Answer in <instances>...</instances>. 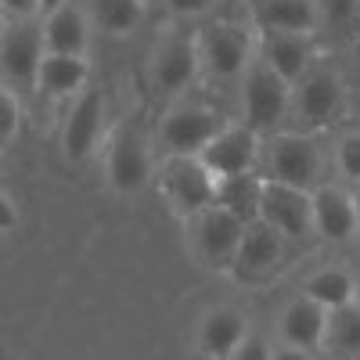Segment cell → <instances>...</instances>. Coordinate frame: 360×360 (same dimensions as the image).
<instances>
[{"label": "cell", "mask_w": 360, "mask_h": 360, "mask_svg": "<svg viewBox=\"0 0 360 360\" xmlns=\"http://www.w3.org/2000/svg\"><path fill=\"white\" fill-rule=\"evenodd\" d=\"M328 339L335 342L339 356H360V310L342 307L328 317Z\"/></svg>", "instance_id": "d4e9b609"}, {"label": "cell", "mask_w": 360, "mask_h": 360, "mask_svg": "<svg viewBox=\"0 0 360 360\" xmlns=\"http://www.w3.org/2000/svg\"><path fill=\"white\" fill-rule=\"evenodd\" d=\"M86 83V62L83 58H65V54H44L40 62V76H37V86L44 94H76V90Z\"/></svg>", "instance_id": "7402d4cb"}, {"label": "cell", "mask_w": 360, "mask_h": 360, "mask_svg": "<svg viewBox=\"0 0 360 360\" xmlns=\"http://www.w3.org/2000/svg\"><path fill=\"white\" fill-rule=\"evenodd\" d=\"M307 299H314V303L324 307L328 314L353 307V278L339 266H324L307 281Z\"/></svg>", "instance_id": "603a6c76"}, {"label": "cell", "mask_w": 360, "mask_h": 360, "mask_svg": "<svg viewBox=\"0 0 360 360\" xmlns=\"http://www.w3.org/2000/svg\"><path fill=\"white\" fill-rule=\"evenodd\" d=\"M231 360H274V353H270V346L259 335H245L242 346L231 353Z\"/></svg>", "instance_id": "f1b7e54d"}, {"label": "cell", "mask_w": 360, "mask_h": 360, "mask_svg": "<svg viewBox=\"0 0 360 360\" xmlns=\"http://www.w3.org/2000/svg\"><path fill=\"white\" fill-rule=\"evenodd\" d=\"M295 105H299V115H303L307 123H314V127L328 123V119L342 108V83H339V76L328 72V69L307 72Z\"/></svg>", "instance_id": "e0dca14e"}, {"label": "cell", "mask_w": 360, "mask_h": 360, "mask_svg": "<svg viewBox=\"0 0 360 360\" xmlns=\"http://www.w3.org/2000/svg\"><path fill=\"white\" fill-rule=\"evenodd\" d=\"M242 234H245L242 220L209 205L205 213L195 217V252L209 270H231L238 245H242Z\"/></svg>", "instance_id": "7a4b0ae2"}, {"label": "cell", "mask_w": 360, "mask_h": 360, "mask_svg": "<svg viewBox=\"0 0 360 360\" xmlns=\"http://www.w3.org/2000/svg\"><path fill=\"white\" fill-rule=\"evenodd\" d=\"M353 202H356V220H360V191L353 195Z\"/></svg>", "instance_id": "d590c367"}, {"label": "cell", "mask_w": 360, "mask_h": 360, "mask_svg": "<svg viewBox=\"0 0 360 360\" xmlns=\"http://www.w3.org/2000/svg\"><path fill=\"white\" fill-rule=\"evenodd\" d=\"M198 58L202 65L209 69L213 79H234L249 69V58H252V40L245 29L238 25H209L202 40H198Z\"/></svg>", "instance_id": "8992f818"}, {"label": "cell", "mask_w": 360, "mask_h": 360, "mask_svg": "<svg viewBox=\"0 0 360 360\" xmlns=\"http://www.w3.org/2000/svg\"><path fill=\"white\" fill-rule=\"evenodd\" d=\"M324 18L335 29H353L360 22V0H324Z\"/></svg>", "instance_id": "484cf974"}, {"label": "cell", "mask_w": 360, "mask_h": 360, "mask_svg": "<svg viewBox=\"0 0 360 360\" xmlns=\"http://www.w3.org/2000/svg\"><path fill=\"white\" fill-rule=\"evenodd\" d=\"M339 169L349 180H360V134H346L339 141Z\"/></svg>", "instance_id": "83f0119b"}, {"label": "cell", "mask_w": 360, "mask_h": 360, "mask_svg": "<svg viewBox=\"0 0 360 360\" xmlns=\"http://www.w3.org/2000/svg\"><path fill=\"white\" fill-rule=\"evenodd\" d=\"M18 119H22V108H18L15 94L0 90V144L11 141V137L18 134Z\"/></svg>", "instance_id": "4316f807"}, {"label": "cell", "mask_w": 360, "mask_h": 360, "mask_svg": "<svg viewBox=\"0 0 360 360\" xmlns=\"http://www.w3.org/2000/svg\"><path fill=\"white\" fill-rule=\"evenodd\" d=\"M224 130L220 115L209 108H176L162 123V144L180 159H198Z\"/></svg>", "instance_id": "52a82bcc"}, {"label": "cell", "mask_w": 360, "mask_h": 360, "mask_svg": "<svg viewBox=\"0 0 360 360\" xmlns=\"http://www.w3.org/2000/svg\"><path fill=\"white\" fill-rule=\"evenodd\" d=\"M18 224V213H15V205H11V198L0 191V231H11Z\"/></svg>", "instance_id": "1f68e13d"}, {"label": "cell", "mask_w": 360, "mask_h": 360, "mask_svg": "<svg viewBox=\"0 0 360 360\" xmlns=\"http://www.w3.org/2000/svg\"><path fill=\"white\" fill-rule=\"evenodd\" d=\"M339 360H360V356H339Z\"/></svg>", "instance_id": "74e56055"}, {"label": "cell", "mask_w": 360, "mask_h": 360, "mask_svg": "<svg viewBox=\"0 0 360 360\" xmlns=\"http://www.w3.org/2000/svg\"><path fill=\"white\" fill-rule=\"evenodd\" d=\"M245 127L252 134L274 130L288 108V83L266 65H252L245 76Z\"/></svg>", "instance_id": "5b68a950"}, {"label": "cell", "mask_w": 360, "mask_h": 360, "mask_svg": "<svg viewBox=\"0 0 360 360\" xmlns=\"http://www.w3.org/2000/svg\"><path fill=\"white\" fill-rule=\"evenodd\" d=\"M0 11L11 18H33L40 11V0H0Z\"/></svg>", "instance_id": "f546056e"}, {"label": "cell", "mask_w": 360, "mask_h": 360, "mask_svg": "<svg viewBox=\"0 0 360 360\" xmlns=\"http://www.w3.org/2000/svg\"><path fill=\"white\" fill-rule=\"evenodd\" d=\"M101 115H105V101L98 90H86V94L76 101L69 123H65V159L69 162H83L98 144L101 134Z\"/></svg>", "instance_id": "9a60e30c"}, {"label": "cell", "mask_w": 360, "mask_h": 360, "mask_svg": "<svg viewBox=\"0 0 360 360\" xmlns=\"http://www.w3.org/2000/svg\"><path fill=\"white\" fill-rule=\"evenodd\" d=\"M0 15H4V11H0Z\"/></svg>", "instance_id": "f35d334b"}, {"label": "cell", "mask_w": 360, "mask_h": 360, "mask_svg": "<svg viewBox=\"0 0 360 360\" xmlns=\"http://www.w3.org/2000/svg\"><path fill=\"white\" fill-rule=\"evenodd\" d=\"M162 188H166L169 202L184 217H198L217 198V176L205 169L202 159H180V155H173L166 162V169H162Z\"/></svg>", "instance_id": "3957f363"}, {"label": "cell", "mask_w": 360, "mask_h": 360, "mask_svg": "<svg viewBox=\"0 0 360 360\" xmlns=\"http://www.w3.org/2000/svg\"><path fill=\"white\" fill-rule=\"evenodd\" d=\"M256 155H259V137H256L249 127H224V130L217 134V141L209 144L198 159L205 162L209 173L220 180V176L252 173Z\"/></svg>", "instance_id": "9c48e42d"}, {"label": "cell", "mask_w": 360, "mask_h": 360, "mask_svg": "<svg viewBox=\"0 0 360 360\" xmlns=\"http://www.w3.org/2000/svg\"><path fill=\"white\" fill-rule=\"evenodd\" d=\"M321 173V155H317V144L307 137H295V134H281L270 141V152H266V176L263 180H274V184H288L299 191H310L314 180Z\"/></svg>", "instance_id": "6da1fadb"}, {"label": "cell", "mask_w": 360, "mask_h": 360, "mask_svg": "<svg viewBox=\"0 0 360 360\" xmlns=\"http://www.w3.org/2000/svg\"><path fill=\"white\" fill-rule=\"evenodd\" d=\"M356 79H360V44H356Z\"/></svg>", "instance_id": "8d00e7d4"}, {"label": "cell", "mask_w": 360, "mask_h": 360, "mask_svg": "<svg viewBox=\"0 0 360 360\" xmlns=\"http://www.w3.org/2000/svg\"><path fill=\"white\" fill-rule=\"evenodd\" d=\"M353 307L360 310V278H353Z\"/></svg>", "instance_id": "e575fe53"}, {"label": "cell", "mask_w": 360, "mask_h": 360, "mask_svg": "<svg viewBox=\"0 0 360 360\" xmlns=\"http://www.w3.org/2000/svg\"><path fill=\"white\" fill-rule=\"evenodd\" d=\"M242 339H245V317L231 307L205 314L198 328V346L209 360H231V353L242 346Z\"/></svg>", "instance_id": "ac0fdd59"}, {"label": "cell", "mask_w": 360, "mask_h": 360, "mask_svg": "<svg viewBox=\"0 0 360 360\" xmlns=\"http://www.w3.org/2000/svg\"><path fill=\"white\" fill-rule=\"evenodd\" d=\"M310 37H299V33H263V65L274 69L285 83L303 79L310 69Z\"/></svg>", "instance_id": "2e32d148"}, {"label": "cell", "mask_w": 360, "mask_h": 360, "mask_svg": "<svg viewBox=\"0 0 360 360\" xmlns=\"http://www.w3.org/2000/svg\"><path fill=\"white\" fill-rule=\"evenodd\" d=\"M44 47L47 54H65V58H83L86 51V18L79 8L65 4L47 15L44 22Z\"/></svg>", "instance_id": "ffe728a7"}, {"label": "cell", "mask_w": 360, "mask_h": 360, "mask_svg": "<svg viewBox=\"0 0 360 360\" xmlns=\"http://www.w3.org/2000/svg\"><path fill=\"white\" fill-rule=\"evenodd\" d=\"M328 314L324 307H317L314 299H295V303L285 307L281 314V339L292 346V349H303V353H314L324 346L328 339Z\"/></svg>", "instance_id": "5bb4252c"}, {"label": "cell", "mask_w": 360, "mask_h": 360, "mask_svg": "<svg viewBox=\"0 0 360 360\" xmlns=\"http://www.w3.org/2000/svg\"><path fill=\"white\" fill-rule=\"evenodd\" d=\"M259 220L270 224L281 238H303V234L314 231V198H310V191L263 180Z\"/></svg>", "instance_id": "277c9868"}, {"label": "cell", "mask_w": 360, "mask_h": 360, "mask_svg": "<svg viewBox=\"0 0 360 360\" xmlns=\"http://www.w3.org/2000/svg\"><path fill=\"white\" fill-rule=\"evenodd\" d=\"M90 18L112 37L134 33L144 18V0H90Z\"/></svg>", "instance_id": "cb8c5ba5"}, {"label": "cell", "mask_w": 360, "mask_h": 360, "mask_svg": "<svg viewBox=\"0 0 360 360\" xmlns=\"http://www.w3.org/2000/svg\"><path fill=\"white\" fill-rule=\"evenodd\" d=\"M259 198H263V176L242 173V176H220L217 180L213 205L238 217L242 224H252V220H259Z\"/></svg>", "instance_id": "44dd1931"}, {"label": "cell", "mask_w": 360, "mask_h": 360, "mask_svg": "<svg viewBox=\"0 0 360 360\" xmlns=\"http://www.w3.org/2000/svg\"><path fill=\"white\" fill-rule=\"evenodd\" d=\"M148 176H152V155H148V144L137 130H123L115 134L112 148H108V184L119 195H137Z\"/></svg>", "instance_id": "ba28073f"}, {"label": "cell", "mask_w": 360, "mask_h": 360, "mask_svg": "<svg viewBox=\"0 0 360 360\" xmlns=\"http://www.w3.org/2000/svg\"><path fill=\"white\" fill-rule=\"evenodd\" d=\"M252 18L263 33L310 37L321 22V8H317V0H256Z\"/></svg>", "instance_id": "4fadbf2b"}, {"label": "cell", "mask_w": 360, "mask_h": 360, "mask_svg": "<svg viewBox=\"0 0 360 360\" xmlns=\"http://www.w3.org/2000/svg\"><path fill=\"white\" fill-rule=\"evenodd\" d=\"M202 65V58H198V40H188V37H180L173 44H166L155 58V83L166 90V94H176V90H184L195 72Z\"/></svg>", "instance_id": "d6986e66"}, {"label": "cell", "mask_w": 360, "mask_h": 360, "mask_svg": "<svg viewBox=\"0 0 360 360\" xmlns=\"http://www.w3.org/2000/svg\"><path fill=\"white\" fill-rule=\"evenodd\" d=\"M44 62V29L18 25L0 40V69L15 86H37Z\"/></svg>", "instance_id": "30bf717a"}, {"label": "cell", "mask_w": 360, "mask_h": 360, "mask_svg": "<svg viewBox=\"0 0 360 360\" xmlns=\"http://www.w3.org/2000/svg\"><path fill=\"white\" fill-rule=\"evenodd\" d=\"M274 360H314V353H303V349L285 346V349H278V353H274Z\"/></svg>", "instance_id": "d6a6232c"}, {"label": "cell", "mask_w": 360, "mask_h": 360, "mask_svg": "<svg viewBox=\"0 0 360 360\" xmlns=\"http://www.w3.org/2000/svg\"><path fill=\"white\" fill-rule=\"evenodd\" d=\"M65 4H69V0H40V8H44L47 15H51V11H58V8H65Z\"/></svg>", "instance_id": "836d02e7"}, {"label": "cell", "mask_w": 360, "mask_h": 360, "mask_svg": "<svg viewBox=\"0 0 360 360\" xmlns=\"http://www.w3.org/2000/svg\"><path fill=\"white\" fill-rule=\"evenodd\" d=\"M281 252H285V238L270 227V224L252 220V224H245L242 245H238V256H234V266H231V270H234L238 278L256 281V278L270 274V270L278 266Z\"/></svg>", "instance_id": "8fae6325"}, {"label": "cell", "mask_w": 360, "mask_h": 360, "mask_svg": "<svg viewBox=\"0 0 360 360\" xmlns=\"http://www.w3.org/2000/svg\"><path fill=\"white\" fill-rule=\"evenodd\" d=\"M314 231L328 242H346V238L356 234L360 220H356V202L353 195H346L342 188L324 184L314 195Z\"/></svg>", "instance_id": "7c38bea8"}, {"label": "cell", "mask_w": 360, "mask_h": 360, "mask_svg": "<svg viewBox=\"0 0 360 360\" xmlns=\"http://www.w3.org/2000/svg\"><path fill=\"white\" fill-rule=\"evenodd\" d=\"M173 15H202L217 4V0H166Z\"/></svg>", "instance_id": "4dcf8cb0"}]
</instances>
